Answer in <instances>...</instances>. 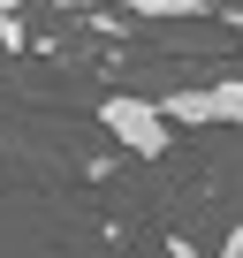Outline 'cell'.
<instances>
[{
	"label": "cell",
	"instance_id": "cell-1",
	"mask_svg": "<svg viewBox=\"0 0 243 258\" xmlns=\"http://www.w3.org/2000/svg\"><path fill=\"white\" fill-rule=\"evenodd\" d=\"M99 121L114 129V145L137 152V160H160V152L175 145L167 106H160V99H137V91H106V99H99Z\"/></svg>",
	"mask_w": 243,
	"mask_h": 258
},
{
	"label": "cell",
	"instance_id": "cell-4",
	"mask_svg": "<svg viewBox=\"0 0 243 258\" xmlns=\"http://www.w3.org/2000/svg\"><path fill=\"white\" fill-rule=\"evenodd\" d=\"M31 31H23V0H0V46H23Z\"/></svg>",
	"mask_w": 243,
	"mask_h": 258
},
{
	"label": "cell",
	"instance_id": "cell-3",
	"mask_svg": "<svg viewBox=\"0 0 243 258\" xmlns=\"http://www.w3.org/2000/svg\"><path fill=\"white\" fill-rule=\"evenodd\" d=\"M114 16H213V0H106Z\"/></svg>",
	"mask_w": 243,
	"mask_h": 258
},
{
	"label": "cell",
	"instance_id": "cell-5",
	"mask_svg": "<svg viewBox=\"0 0 243 258\" xmlns=\"http://www.w3.org/2000/svg\"><path fill=\"white\" fill-rule=\"evenodd\" d=\"M228 23H235V31H243V8H235V16H228Z\"/></svg>",
	"mask_w": 243,
	"mask_h": 258
},
{
	"label": "cell",
	"instance_id": "cell-2",
	"mask_svg": "<svg viewBox=\"0 0 243 258\" xmlns=\"http://www.w3.org/2000/svg\"><path fill=\"white\" fill-rule=\"evenodd\" d=\"M160 106H167L175 129H213V121H235V129H243V76H213V84L160 91Z\"/></svg>",
	"mask_w": 243,
	"mask_h": 258
}]
</instances>
